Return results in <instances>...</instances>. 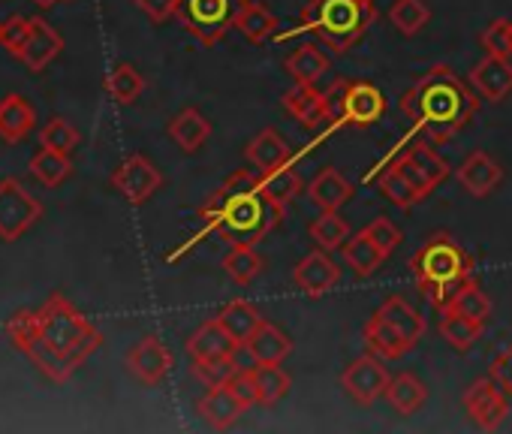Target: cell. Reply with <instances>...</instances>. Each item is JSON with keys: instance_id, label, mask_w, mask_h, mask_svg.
<instances>
[{"instance_id": "33", "label": "cell", "mask_w": 512, "mask_h": 434, "mask_svg": "<svg viewBox=\"0 0 512 434\" xmlns=\"http://www.w3.org/2000/svg\"><path fill=\"white\" fill-rule=\"evenodd\" d=\"M217 320L226 326V332L238 341V347H244L247 341H250V335L263 326V314L256 311L250 302H244V299H232L220 314H217Z\"/></svg>"}, {"instance_id": "25", "label": "cell", "mask_w": 512, "mask_h": 434, "mask_svg": "<svg viewBox=\"0 0 512 434\" xmlns=\"http://www.w3.org/2000/svg\"><path fill=\"white\" fill-rule=\"evenodd\" d=\"M244 350L253 356V362H275V365H281V362L293 353V341H290V335L281 332L275 323L263 320V326L256 329V332L250 335V341L244 344Z\"/></svg>"}, {"instance_id": "35", "label": "cell", "mask_w": 512, "mask_h": 434, "mask_svg": "<svg viewBox=\"0 0 512 434\" xmlns=\"http://www.w3.org/2000/svg\"><path fill=\"white\" fill-rule=\"evenodd\" d=\"M377 187H380V193H383L392 205H398L401 211H410L413 205H419V202L425 199V196L413 187V181H410L395 163H386V166L380 169Z\"/></svg>"}, {"instance_id": "10", "label": "cell", "mask_w": 512, "mask_h": 434, "mask_svg": "<svg viewBox=\"0 0 512 434\" xmlns=\"http://www.w3.org/2000/svg\"><path fill=\"white\" fill-rule=\"evenodd\" d=\"M389 371L386 365L380 362V356L374 353H365L359 359H353L344 374H341V386L347 389V395L365 407H371L377 398H386V389H389Z\"/></svg>"}, {"instance_id": "40", "label": "cell", "mask_w": 512, "mask_h": 434, "mask_svg": "<svg viewBox=\"0 0 512 434\" xmlns=\"http://www.w3.org/2000/svg\"><path fill=\"white\" fill-rule=\"evenodd\" d=\"M145 91V76L133 67V64H118L109 76H106V94L121 103V106H130L142 97Z\"/></svg>"}, {"instance_id": "24", "label": "cell", "mask_w": 512, "mask_h": 434, "mask_svg": "<svg viewBox=\"0 0 512 434\" xmlns=\"http://www.w3.org/2000/svg\"><path fill=\"white\" fill-rule=\"evenodd\" d=\"M37 124V112L28 97L10 94L0 100V139L4 142H22Z\"/></svg>"}, {"instance_id": "20", "label": "cell", "mask_w": 512, "mask_h": 434, "mask_svg": "<svg viewBox=\"0 0 512 434\" xmlns=\"http://www.w3.org/2000/svg\"><path fill=\"white\" fill-rule=\"evenodd\" d=\"M232 28H235L247 43L263 46V43H269V40L278 37L281 22H278L275 13H269V7L256 4V0H244V4L238 7V13H235Z\"/></svg>"}, {"instance_id": "3", "label": "cell", "mask_w": 512, "mask_h": 434, "mask_svg": "<svg viewBox=\"0 0 512 434\" xmlns=\"http://www.w3.org/2000/svg\"><path fill=\"white\" fill-rule=\"evenodd\" d=\"M374 19H377V0H311L302 10L299 25L281 31L275 40L284 43L299 34H311L323 40L332 52L347 55L353 46L362 43Z\"/></svg>"}, {"instance_id": "45", "label": "cell", "mask_w": 512, "mask_h": 434, "mask_svg": "<svg viewBox=\"0 0 512 434\" xmlns=\"http://www.w3.org/2000/svg\"><path fill=\"white\" fill-rule=\"evenodd\" d=\"M479 43H482L485 55L512 58V22H509V19H494V22L479 34Z\"/></svg>"}, {"instance_id": "46", "label": "cell", "mask_w": 512, "mask_h": 434, "mask_svg": "<svg viewBox=\"0 0 512 434\" xmlns=\"http://www.w3.org/2000/svg\"><path fill=\"white\" fill-rule=\"evenodd\" d=\"M28 37H31V19L13 16V19H7V22H0V46H4L7 52H13L16 58L22 55Z\"/></svg>"}, {"instance_id": "26", "label": "cell", "mask_w": 512, "mask_h": 434, "mask_svg": "<svg viewBox=\"0 0 512 434\" xmlns=\"http://www.w3.org/2000/svg\"><path fill=\"white\" fill-rule=\"evenodd\" d=\"M208 136H211V121L199 112V109H181L172 121H169V139L181 148V151H187V154H193V151H199L205 142H208Z\"/></svg>"}, {"instance_id": "41", "label": "cell", "mask_w": 512, "mask_h": 434, "mask_svg": "<svg viewBox=\"0 0 512 434\" xmlns=\"http://www.w3.org/2000/svg\"><path fill=\"white\" fill-rule=\"evenodd\" d=\"M443 317H440V335H443V341L452 347V350H470L479 338H482V323H476V320H467V317H461V314H452V311H440Z\"/></svg>"}, {"instance_id": "44", "label": "cell", "mask_w": 512, "mask_h": 434, "mask_svg": "<svg viewBox=\"0 0 512 434\" xmlns=\"http://www.w3.org/2000/svg\"><path fill=\"white\" fill-rule=\"evenodd\" d=\"M40 142H43V148L61 151V154H73V151H76V145H79V130H76L70 121L55 118V121H49V124L43 127Z\"/></svg>"}, {"instance_id": "49", "label": "cell", "mask_w": 512, "mask_h": 434, "mask_svg": "<svg viewBox=\"0 0 512 434\" xmlns=\"http://www.w3.org/2000/svg\"><path fill=\"white\" fill-rule=\"evenodd\" d=\"M133 4H136L151 22H157V25L169 22V19L178 16V10H181V0H133Z\"/></svg>"}, {"instance_id": "34", "label": "cell", "mask_w": 512, "mask_h": 434, "mask_svg": "<svg viewBox=\"0 0 512 434\" xmlns=\"http://www.w3.org/2000/svg\"><path fill=\"white\" fill-rule=\"evenodd\" d=\"M398 157H404V160L431 184V190H437V187L449 178V172H452L449 163L434 151V145H431L428 139H425V142H413V148H404Z\"/></svg>"}, {"instance_id": "1", "label": "cell", "mask_w": 512, "mask_h": 434, "mask_svg": "<svg viewBox=\"0 0 512 434\" xmlns=\"http://www.w3.org/2000/svg\"><path fill=\"white\" fill-rule=\"evenodd\" d=\"M284 214H287V208H281L263 190L260 175H250V172L238 169L220 184V190L208 199V205H202L199 217L205 221V230L199 236H193L181 251L169 254L166 260L169 263L178 260L184 251L196 248V242H202L208 233H217L229 245H256L272 230H278Z\"/></svg>"}, {"instance_id": "43", "label": "cell", "mask_w": 512, "mask_h": 434, "mask_svg": "<svg viewBox=\"0 0 512 434\" xmlns=\"http://www.w3.org/2000/svg\"><path fill=\"white\" fill-rule=\"evenodd\" d=\"M389 22L404 37H416L431 22V10H428L425 0H395V4L389 7Z\"/></svg>"}, {"instance_id": "4", "label": "cell", "mask_w": 512, "mask_h": 434, "mask_svg": "<svg viewBox=\"0 0 512 434\" xmlns=\"http://www.w3.org/2000/svg\"><path fill=\"white\" fill-rule=\"evenodd\" d=\"M410 275H413L419 293L437 311H443L446 302L455 296V290L464 281L476 278V263L455 236L437 233L410 257Z\"/></svg>"}, {"instance_id": "28", "label": "cell", "mask_w": 512, "mask_h": 434, "mask_svg": "<svg viewBox=\"0 0 512 434\" xmlns=\"http://www.w3.org/2000/svg\"><path fill=\"white\" fill-rule=\"evenodd\" d=\"M362 338H365V344H368V350L374 353V356H380V359H401L404 353H410L413 347L380 317V311H374L371 314V320L365 323V329H362Z\"/></svg>"}, {"instance_id": "11", "label": "cell", "mask_w": 512, "mask_h": 434, "mask_svg": "<svg viewBox=\"0 0 512 434\" xmlns=\"http://www.w3.org/2000/svg\"><path fill=\"white\" fill-rule=\"evenodd\" d=\"M461 401H464V410L470 413V419L485 431H494L509 413V395L491 374L470 383Z\"/></svg>"}, {"instance_id": "23", "label": "cell", "mask_w": 512, "mask_h": 434, "mask_svg": "<svg viewBox=\"0 0 512 434\" xmlns=\"http://www.w3.org/2000/svg\"><path fill=\"white\" fill-rule=\"evenodd\" d=\"M244 154H247L250 166H256L260 172H272V169H278L281 163L290 160V145L275 127H266L247 142Z\"/></svg>"}, {"instance_id": "16", "label": "cell", "mask_w": 512, "mask_h": 434, "mask_svg": "<svg viewBox=\"0 0 512 434\" xmlns=\"http://www.w3.org/2000/svg\"><path fill=\"white\" fill-rule=\"evenodd\" d=\"M470 85L473 91L488 100V103H500L512 94V64L509 58H497V55H485L473 70H470Z\"/></svg>"}, {"instance_id": "18", "label": "cell", "mask_w": 512, "mask_h": 434, "mask_svg": "<svg viewBox=\"0 0 512 434\" xmlns=\"http://www.w3.org/2000/svg\"><path fill=\"white\" fill-rule=\"evenodd\" d=\"M199 416L214 428V431H226L238 422L241 413H247L244 401L232 392L229 383H220V386H208V392L199 398L196 404Z\"/></svg>"}, {"instance_id": "6", "label": "cell", "mask_w": 512, "mask_h": 434, "mask_svg": "<svg viewBox=\"0 0 512 434\" xmlns=\"http://www.w3.org/2000/svg\"><path fill=\"white\" fill-rule=\"evenodd\" d=\"M329 130L338 127H371L386 112V97L374 82L365 79H338L326 91Z\"/></svg>"}, {"instance_id": "13", "label": "cell", "mask_w": 512, "mask_h": 434, "mask_svg": "<svg viewBox=\"0 0 512 434\" xmlns=\"http://www.w3.org/2000/svg\"><path fill=\"white\" fill-rule=\"evenodd\" d=\"M175 359L169 353V347L157 338V335H145L136 347H130L127 353V368L136 380L157 386L169 371H172Z\"/></svg>"}, {"instance_id": "38", "label": "cell", "mask_w": 512, "mask_h": 434, "mask_svg": "<svg viewBox=\"0 0 512 434\" xmlns=\"http://www.w3.org/2000/svg\"><path fill=\"white\" fill-rule=\"evenodd\" d=\"M308 236L314 239L317 248L338 251L350 239V224L344 221L338 211H320L314 221H311V227H308Z\"/></svg>"}, {"instance_id": "42", "label": "cell", "mask_w": 512, "mask_h": 434, "mask_svg": "<svg viewBox=\"0 0 512 434\" xmlns=\"http://www.w3.org/2000/svg\"><path fill=\"white\" fill-rule=\"evenodd\" d=\"M31 172L37 181H43L46 187H58L70 178L73 172V163H70V154H61V151H52V148H40L34 157H31Z\"/></svg>"}, {"instance_id": "7", "label": "cell", "mask_w": 512, "mask_h": 434, "mask_svg": "<svg viewBox=\"0 0 512 434\" xmlns=\"http://www.w3.org/2000/svg\"><path fill=\"white\" fill-rule=\"evenodd\" d=\"M7 335L13 341L16 350H22L49 380L55 383H67L76 371V365H70L64 356H58L49 341L43 338L40 332V323H37V311H16L10 320H7Z\"/></svg>"}, {"instance_id": "32", "label": "cell", "mask_w": 512, "mask_h": 434, "mask_svg": "<svg viewBox=\"0 0 512 434\" xmlns=\"http://www.w3.org/2000/svg\"><path fill=\"white\" fill-rule=\"evenodd\" d=\"M299 157H302V154H299ZM299 157H290L287 163H281V166L272 169V172H260L263 190H266L281 208H287V205L302 193V178H299V169H296Z\"/></svg>"}, {"instance_id": "48", "label": "cell", "mask_w": 512, "mask_h": 434, "mask_svg": "<svg viewBox=\"0 0 512 434\" xmlns=\"http://www.w3.org/2000/svg\"><path fill=\"white\" fill-rule=\"evenodd\" d=\"M362 233H365L386 257L401 245V230L389 221V217H374V221H371Z\"/></svg>"}, {"instance_id": "27", "label": "cell", "mask_w": 512, "mask_h": 434, "mask_svg": "<svg viewBox=\"0 0 512 434\" xmlns=\"http://www.w3.org/2000/svg\"><path fill=\"white\" fill-rule=\"evenodd\" d=\"M380 317L410 344V347H416L419 341H422V335H425V317L413 308V305H407L401 296H389L380 308Z\"/></svg>"}, {"instance_id": "5", "label": "cell", "mask_w": 512, "mask_h": 434, "mask_svg": "<svg viewBox=\"0 0 512 434\" xmlns=\"http://www.w3.org/2000/svg\"><path fill=\"white\" fill-rule=\"evenodd\" d=\"M37 323L49 347L76 368L103 344V335L58 293L49 296V302L37 311Z\"/></svg>"}, {"instance_id": "12", "label": "cell", "mask_w": 512, "mask_h": 434, "mask_svg": "<svg viewBox=\"0 0 512 434\" xmlns=\"http://www.w3.org/2000/svg\"><path fill=\"white\" fill-rule=\"evenodd\" d=\"M112 184H115V190H118L127 202L142 205V202H148V199L160 190L163 175H160V169H157L148 157L133 154V157H127V160L112 172Z\"/></svg>"}, {"instance_id": "47", "label": "cell", "mask_w": 512, "mask_h": 434, "mask_svg": "<svg viewBox=\"0 0 512 434\" xmlns=\"http://www.w3.org/2000/svg\"><path fill=\"white\" fill-rule=\"evenodd\" d=\"M241 365L235 359H211V362H193V374L205 383V386H220V383H229L232 374L238 371Z\"/></svg>"}, {"instance_id": "17", "label": "cell", "mask_w": 512, "mask_h": 434, "mask_svg": "<svg viewBox=\"0 0 512 434\" xmlns=\"http://www.w3.org/2000/svg\"><path fill=\"white\" fill-rule=\"evenodd\" d=\"M455 181H458L473 199H485V196L503 181V169H500V163H497L491 154H485V151H470L467 160L458 166Z\"/></svg>"}, {"instance_id": "31", "label": "cell", "mask_w": 512, "mask_h": 434, "mask_svg": "<svg viewBox=\"0 0 512 434\" xmlns=\"http://www.w3.org/2000/svg\"><path fill=\"white\" fill-rule=\"evenodd\" d=\"M425 398H428V389H425V383H422L416 374L404 371V374H398V377L389 380L386 401H389V407H392L395 413L413 416L416 410H422Z\"/></svg>"}, {"instance_id": "39", "label": "cell", "mask_w": 512, "mask_h": 434, "mask_svg": "<svg viewBox=\"0 0 512 434\" xmlns=\"http://www.w3.org/2000/svg\"><path fill=\"white\" fill-rule=\"evenodd\" d=\"M223 269L238 287H247L256 275L266 269V260L256 254L253 245H232V251L223 257Z\"/></svg>"}, {"instance_id": "15", "label": "cell", "mask_w": 512, "mask_h": 434, "mask_svg": "<svg viewBox=\"0 0 512 434\" xmlns=\"http://www.w3.org/2000/svg\"><path fill=\"white\" fill-rule=\"evenodd\" d=\"M238 341L226 332V326L214 317L205 320L190 338H187V353L193 362H211V359H235Z\"/></svg>"}, {"instance_id": "52", "label": "cell", "mask_w": 512, "mask_h": 434, "mask_svg": "<svg viewBox=\"0 0 512 434\" xmlns=\"http://www.w3.org/2000/svg\"><path fill=\"white\" fill-rule=\"evenodd\" d=\"M392 163H395V166H398V169H401V172L410 178V181H413V187H416L422 196H431V184H428V181H425V178H422V175H419V172H416V169H413V166L404 160V157H395Z\"/></svg>"}, {"instance_id": "30", "label": "cell", "mask_w": 512, "mask_h": 434, "mask_svg": "<svg viewBox=\"0 0 512 434\" xmlns=\"http://www.w3.org/2000/svg\"><path fill=\"white\" fill-rule=\"evenodd\" d=\"M284 67L296 85H317L329 73V58L317 43H305L284 61Z\"/></svg>"}, {"instance_id": "51", "label": "cell", "mask_w": 512, "mask_h": 434, "mask_svg": "<svg viewBox=\"0 0 512 434\" xmlns=\"http://www.w3.org/2000/svg\"><path fill=\"white\" fill-rule=\"evenodd\" d=\"M491 377L503 386V392L512 398V344L491 362Z\"/></svg>"}, {"instance_id": "36", "label": "cell", "mask_w": 512, "mask_h": 434, "mask_svg": "<svg viewBox=\"0 0 512 434\" xmlns=\"http://www.w3.org/2000/svg\"><path fill=\"white\" fill-rule=\"evenodd\" d=\"M341 251H344V263L356 272V278H371L386 260V254L362 230L356 236H350Z\"/></svg>"}, {"instance_id": "22", "label": "cell", "mask_w": 512, "mask_h": 434, "mask_svg": "<svg viewBox=\"0 0 512 434\" xmlns=\"http://www.w3.org/2000/svg\"><path fill=\"white\" fill-rule=\"evenodd\" d=\"M61 52H64V40L58 37V31L43 19H31V37H28L19 61H25L31 70H46Z\"/></svg>"}, {"instance_id": "37", "label": "cell", "mask_w": 512, "mask_h": 434, "mask_svg": "<svg viewBox=\"0 0 512 434\" xmlns=\"http://www.w3.org/2000/svg\"><path fill=\"white\" fill-rule=\"evenodd\" d=\"M443 311H452V314H461V317H467V320H476V323H488V317H491V299L485 296V290L476 284V278H470V281H464L458 290H455V296L446 302V308Z\"/></svg>"}, {"instance_id": "8", "label": "cell", "mask_w": 512, "mask_h": 434, "mask_svg": "<svg viewBox=\"0 0 512 434\" xmlns=\"http://www.w3.org/2000/svg\"><path fill=\"white\" fill-rule=\"evenodd\" d=\"M244 0H181L178 22L202 46H217L235 22V13Z\"/></svg>"}, {"instance_id": "29", "label": "cell", "mask_w": 512, "mask_h": 434, "mask_svg": "<svg viewBox=\"0 0 512 434\" xmlns=\"http://www.w3.org/2000/svg\"><path fill=\"white\" fill-rule=\"evenodd\" d=\"M250 374H253V383H256V404H260V407H275L293 386L290 374L275 362H256L250 368Z\"/></svg>"}, {"instance_id": "9", "label": "cell", "mask_w": 512, "mask_h": 434, "mask_svg": "<svg viewBox=\"0 0 512 434\" xmlns=\"http://www.w3.org/2000/svg\"><path fill=\"white\" fill-rule=\"evenodd\" d=\"M40 217H43V205L16 178L0 181V239L7 242L22 239Z\"/></svg>"}, {"instance_id": "2", "label": "cell", "mask_w": 512, "mask_h": 434, "mask_svg": "<svg viewBox=\"0 0 512 434\" xmlns=\"http://www.w3.org/2000/svg\"><path fill=\"white\" fill-rule=\"evenodd\" d=\"M479 94L446 64L431 67L410 91L401 97V112L410 118V133L395 145L404 151L413 136H425L431 145H443L458 136L476 115Z\"/></svg>"}, {"instance_id": "50", "label": "cell", "mask_w": 512, "mask_h": 434, "mask_svg": "<svg viewBox=\"0 0 512 434\" xmlns=\"http://www.w3.org/2000/svg\"><path fill=\"white\" fill-rule=\"evenodd\" d=\"M229 386H232V392L244 401V407H247V410H250V407H256V383H253L250 368H238V371L232 374Z\"/></svg>"}, {"instance_id": "19", "label": "cell", "mask_w": 512, "mask_h": 434, "mask_svg": "<svg viewBox=\"0 0 512 434\" xmlns=\"http://www.w3.org/2000/svg\"><path fill=\"white\" fill-rule=\"evenodd\" d=\"M284 109L308 130L329 127V106H326V91H317V85H296L293 91L284 94Z\"/></svg>"}, {"instance_id": "53", "label": "cell", "mask_w": 512, "mask_h": 434, "mask_svg": "<svg viewBox=\"0 0 512 434\" xmlns=\"http://www.w3.org/2000/svg\"><path fill=\"white\" fill-rule=\"evenodd\" d=\"M34 4H40L43 10H49V7H55V4H58V0H34Z\"/></svg>"}, {"instance_id": "21", "label": "cell", "mask_w": 512, "mask_h": 434, "mask_svg": "<svg viewBox=\"0 0 512 434\" xmlns=\"http://www.w3.org/2000/svg\"><path fill=\"white\" fill-rule=\"evenodd\" d=\"M308 199L320 211H341L353 199V184L335 166H323L308 184Z\"/></svg>"}, {"instance_id": "14", "label": "cell", "mask_w": 512, "mask_h": 434, "mask_svg": "<svg viewBox=\"0 0 512 434\" xmlns=\"http://www.w3.org/2000/svg\"><path fill=\"white\" fill-rule=\"evenodd\" d=\"M341 281V266L329 257V251L317 248L311 251L296 269H293V284L308 293V296H326L335 284Z\"/></svg>"}]
</instances>
